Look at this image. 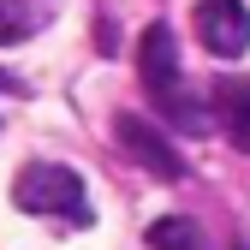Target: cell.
<instances>
[{"mask_svg":"<svg viewBox=\"0 0 250 250\" xmlns=\"http://www.w3.org/2000/svg\"><path fill=\"white\" fill-rule=\"evenodd\" d=\"M137 78H143V89H149V102L161 107L179 131H191V137H203V131H214V119H208V107L185 89V72H179V36H173V24H149L143 30V42H137Z\"/></svg>","mask_w":250,"mask_h":250,"instance_id":"obj_1","label":"cell"},{"mask_svg":"<svg viewBox=\"0 0 250 250\" xmlns=\"http://www.w3.org/2000/svg\"><path fill=\"white\" fill-rule=\"evenodd\" d=\"M12 203H18L24 214H48V221H78V227L96 221L83 179H78L72 167H60V161H30V167H18Z\"/></svg>","mask_w":250,"mask_h":250,"instance_id":"obj_2","label":"cell"},{"mask_svg":"<svg viewBox=\"0 0 250 250\" xmlns=\"http://www.w3.org/2000/svg\"><path fill=\"white\" fill-rule=\"evenodd\" d=\"M113 143L131 155V161H137L149 179H167V185L185 179V155L161 137V125H149L143 113H119V119H113Z\"/></svg>","mask_w":250,"mask_h":250,"instance_id":"obj_3","label":"cell"},{"mask_svg":"<svg viewBox=\"0 0 250 250\" xmlns=\"http://www.w3.org/2000/svg\"><path fill=\"white\" fill-rule=\"evenodd\" d=\"M197 42L214 54V60H238L250 48V12H244V0H197Z\"/></svg>","mask_w":250,"mask_h":250,"instance_id":"obj_4","label":"cell"},{"mask_svg":"<svg viewBox=\"0 0 250 250\" xmlns=\"http://www.w3.org/2000/svg\"><path fill=\"white\" fill-rule=\"evenodd\" d=\"M54 12H60V0H0V48L42 36L54 24Z\"/></svg>","mask_w":250,"mask_h":250,"instance_id":"obj_5","label":"cell"},{"mask_svg":"<svg viewBox=\"0 0 250 250\" xmlns=\"http://www.w3.org/2000/svg\"><path fill=\"white\" fill-rule=\"evenodd\" d=\"M214 119L227 125L232 149H250V78H221L214 83Z\"/></svg>","mask_w":250,"mask_h":250,"instance_id":"obj_6","label":"cell"},{"mask_svg":"<svg viewBox=\"0 0 250 250\" xmlns=\"http://www.w3.org/2000/svg\"><path fill=\"white\" fill-rule=\"evenodd\" d=\"M149 244L155 250H208V232H203V221H191V214H167V221L149 227Z\"/></svg>","mask_w":250,"mask_h":250,"instance_id":"obj_7","label":"cell"}]
</instances>
